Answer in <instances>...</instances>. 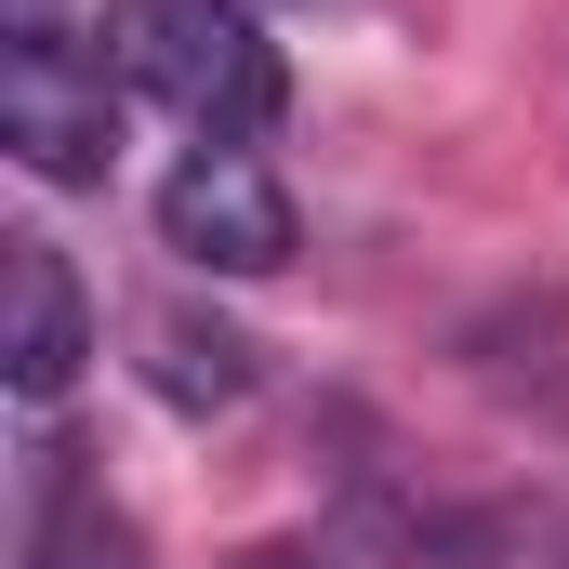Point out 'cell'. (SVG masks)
<instances>
[{"instance_id":"3957f363","label":"cell","mask_w":569,"mask_h":569,"mask_svg":"<svg viewBox=\"0 0 569 569\" xmlns=\"http://www.w3.org/2000/svg\"><path fill=\"white\" fill-rule=\"evenodd\" d=\"M0 146H13L40 186H107V159H120L107 67L80 80L67 53H13V67H0Z\"/></svg>"},{"instance_id":"6da1fadb","label":"cell","mask_w":569,"mask_h":569,"mask_svg":"<svg viewBox=\"0 0 569 569\" xmlns=\"http://www.w3.org/2000/svg\"><path fill=\"white\" fill-rule=\"evenodd\" d=\"M107 80H133L146 107L199 120V133H266L291 107L279 40L239 13V0H107Z\"/></svg>"},{"instance_id":"7a4b0ae2","label":"cell","mask_w":569,"mask_h":569,"mask_svg":"<svg viewBox=\"0 0 569 569\" xmlns=\"http://www.w3.org/2000/svg\"><path fill=\"white\" fill-rule=\"evenodd\" d=\"M159 239L212 279H279L291 266V199L252 146H199L172 186H159Z\"/></svg>"},{"instance_id":"52a82bcc","label":"cell","mask_w":569,"mask_h":569,"mask_svg":"<svg viewBox=\"0 0 569 569\" xmlns=\"http://www.w3.org/2000/svg\"><path fill=\"white\" fill-rule=\"evenodd\" d=\"M239 569H318V557H291V543H266V557H239Z\"/></svg>"},{"instance_id":"277c9868","label":"cell","mask_w":569,"mask_h":569,"mask_svg":"<svg viewBox=\"0 0 569 569\" xmlns=\"http://www.w3.org/2000/svg\"><path fill=\"white\" fill-rule=\"evenodd\" d=\"M80 358H93V305L67 279V252L53 239H0V385L27 411H53L80 385Z\"/></svg>"},{"instance_id":"8992f818","label":"cell","mask_w":569,"mask_h":569,"mask_svg":"<svg viewBox=\"0 0 569 569\" xmlns=\"http://www.w3.org/2000/svg\"><path fill=\"white\" fill-rule=\"evenodd\" d=\"M13 569H146V557H133V530L107 503H40V530H27Z\"/></svg>"},{"instance_id":"5b68a950","label":"cell","mask_w":569,"mask_h":569,"mask_svg":"<svg viewBox=\"0 0 569 569\" xmlns=\"http://www.w3.org/2000/svg\"><path fill=\"white\" fill-rule=\"evenodd\" d=\"M146 345H159L146 371H159V398H172V411H226V398H252V345H239V331H199V318H172V305H159V318H146Z\"/></svg>"}]
</instances>
